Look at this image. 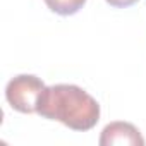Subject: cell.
<instances>
[{
  "instance_id": "cell-1",
  "label": "cell",
  "mask_w": 146,
  "mask_h": 146,
  "mask_svg": "<svg viewBox=\"0 0 146 146\" xmlns=\"http://www.w3.org/2000/svg\"><path fill=\"white\" fill-rule=\"evenodd\" d=\"M36 113L58 120L69 129L90 131L100 120V105L76 84H53L41 93Z\"/></svg>"
},
{
  "instance_id": "cell-2",
  "label": "cell",
  "mask_w": 146,
  "mask_h": 146,
  "mask_svg": "<svg viewBox=\"0 0 146 146\" xmlns=\"http://www.w3.org/2000/svg\"><path fill=\"white\" fill-rule=\"evenodd\" d=\"M45 83L31 74H21L9 81L5 88V98L9 105L23 113H35L38 110V102L45 91Z\"/></svg>"
},
{
  "instance_id": "cell-3",
  "label": "cell",
  "mask_w": 146,
  "mask_h": 146,
  "mask_svg": "<svg viewBox=\"0 0 146 146\" xmlns=\"http://www.w3.org/2000/svg\"><path fill=\"white\" fill-rule=\"evenodd\" d=\"M100 144L102 146H143L144 139L141 136V132L129 122H110L108 125H105V129L102 131L100 136Z\"/></svg>"
},
{
  "instance_id": "cell-4",
  "label": "cell",
  "mask_w": 146,
  "mask_h": 146,
  "mask_svg": "<svg viewBox=\"0 0 146 146\" xmlns=\"http://www.w3.org/2000/svg\"><path fill=\"white\" fill-rule=\"evenodd\" d=\"M45 4L48 5L50 11L60 16H72L79 9H83L86 0H45Z\"/></svg>"
},
{
  "instance_id": "cell-5",
  "label": "cell",
  "mask_w": 146,
  "mask_h": 146,
  "mask_svg": "<svg viewBox=\"0 0 146 146\" xmlns=\"http://www.w3.org/2000/svg\"><path fill=\"white\" fill-rule=\"evenodd\" d=\"M107 4H110L112 7H120V9H124V7H129V5H134L137 0H105Z\"/></svg>"
}]
</instances>
